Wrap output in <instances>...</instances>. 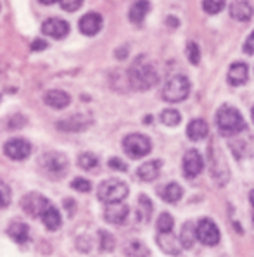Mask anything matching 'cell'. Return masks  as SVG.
Here are the masks:
<instances>
[{"instance_id": "8", "label": "cell", "mask_w": 254, "mask_h": 257, "mask_svg": "<svg viewBox=\"0 0 254 257\" xmlns=\"http://www.w3.org/2000/svg\"><path fill=\"white\" fill-rule=\"evenodd\" d=\"M49 205H50V202L45 199V197L40 195V193H35V192L28 193V195L23 197V200H21L23 211L33 217H40Z\"/></svg>"}, {"instance_id": "11", "label": "cell", "mask_w": 254, "mask_h": 257, "mask_svg": "<svg viewBox=\"0 0 254 257\" xmlns=\"http://www.w3.org/2000/svg\"><path fill=\"white\" fill-rule=\"evenodd\" d=\"M42 31H43V35H47V37H52L55 40H61V38L67 37V33H69V25H67L64 19L50 18L42 25Z\"/></svg>"}, {"instance_id": "9", "label": "cell", "mask_w": 254, "mask_h": 257, "mask_svg": "<svg viewBox=\"0 0 254 257\" xmlns=\"http://www.w3.org/2000/svg\"><path fill=\"white\" fill-rule=\"evenodd\" d=\"M4 152L9 159L13 161H25L31 154V145L25 138H13V140L6 142L4 145Z\"/></svg>"}, {"instance_id": "41", "label": "cell", "mask_w": 254, "mask_h": 257, "mask_svg": "<svg viewBox=\"0 0 254 257\" xmlns=\"http://www.w3.org/2000/svg\"><path fill=\"white\" fill-rule=\"evenodd\" d=\"M166 21H168V26H175V28H177L178 26V19L177 18H172V16H170V18L168 19H166Z\"/></svg>"}, {"instance_id": "20", "label": "cell", "mask_w": 254, "mask_h": 257, "mask_svg": "<svg viewBox=\"0 0 254 257\" xmlns=\"http://www.w3.org/2000/svg\"><path fill=\"white\" fill-rule=\"evenodd\" d=\"M209 133V128L208 124H206V121L202 119H192L189 122L187 126V137L190 140L197 142V140H202V138H206Z\"/></svg>"}, {"instance_id": "13", "label": "cell", "mask_w": 254, "mask_h": 257, "mask_svg": "<svg viewBox=\"0 0 254 257\" xmlns=\"http://www.w3.org/2000/svg\"><path fill=\"white\" fill-rule=\"evenodd\" d=\"M102 30V16L97 13H89L80 19V31L85 37H94Z\"/></svg>"}, {"instance_id": "19", "label": "cell", "mask_w": 254, "mask_h": 257, "mask_svg": "<svg viewBox=\"0 0 254 257\" xmlns=\"http://www.w3.org/2000/svg\"><path fill=\"white\" fill-rule=\"evenodd\" d=\"M149 9H150V4L147 0H137L132 7H130V21L133 25H142V21L145 19V16L149 14Z\"/></svg>"}, {"instance_id": "22", "label": "cell", "mask_w": 254, "mask_h": 257, "mask_svg": "<svg viewBox=\"0 0 254 257\" xmlns=\"http://www.w3.org/2000/svg\"><path fill=\"white\" fill-rule=\"evenodd\" d=\"M7 235H9L11 238L14 240V242L26 243L28 238H30V228H28L25 223H19V221H16V223H13L9 226V230H7Z\"/></svg>"}, {"instance_id": "25", "label": "cell", "mask_w": 254, "mask_h": 257, "mask_svg": "<svg viewBox=\"0 0 254 257\" xmlns=\"http://www.w3.org/2000/svg\"><path fill=\"white\" fill-rule=\"evenodd\" d=\"M180 243L184 248H192L196 243V224L194 223H185L180 233Z\"/></svg>"}, {"instance_id": "32", "label": "cell", "mask_w": 254, "mask_h": 257, "mask_svg": "<svg viewBox=\"0 0 254 257\" xmlns=\"http://www.w3.org/2000/svg\"><path fill=\"white\" fill-rule=\"evenodd\" d=\"M99 242H101V248L104 252H111L114 248V238H113V235L111 233H107V231H99Z\"/></svg>"}, {"instance_id": "26", "label": "cell", "mask_w": 254, "mask_h": 257, "mask_svg": "<svg viewBox=\"0 0 254 257\" xmlns=\"http://www.w3.org/2000/svg\"><path fill=\"white\" fill-rule=\"evenodd\" d=\"M125 254L128 257H147L149 255V248L145 247L142 242H138V240H133V242L126 243Z\"/></svg>"}, {"instance_id": "2", "label": "cell", "mask_w": 254, "mask_h": 257, "mask_svg": "<svg viewBox=\"0 0 254 257\" xmlns=\"http://www.w3.org/2000/svg\"><path fill=\"white\" fill-rule=\"evenodd\" d=\"M216 124H218L220 133L225 137L237 135V133H240L245 130L244 117L240 116L239 110L235 107H230V105L220 107V110L216 112Z\"/></svg>"}, {"instance_id": "44", "label": "cell", "mask_w": 254, "mask_h": 257, "mask_svg": "<svg viewBox=\"0 0 254 257\" xmlns=\"http://www.w3.org/2000/svg\"><path fill=\"white\" fill-rule=\"evenodd\" d=\"M251 114H252V121H254V107H252V112Z\"/></svg>"}, {"instance_id": "39", "label": "cell", "mask_w": 254, "mask_h": 257, "mask_svg": "<svg viewBox=\"0 0 254 257\" xmlns=\"http://www.w3.org/2000/svg\"><path fill=\"white\" fill-rule=\"evenodd\" d=\"M244 52L249 54V55L254 54V31L251 33V37H249L247 40H245V43H244Z\"/></svg>"}, {"instance_id": "37", "label": "cell", "mask_w": 254, "mask_h": 257, "mask_svg": "<svg viewBox=\"0 0 254 257\" xmlns=\"http://www.w3.org/2000/svg\"><path fill=\"white\" fill-rule=\"evenodd\" d=\"M109 168L116 169V171H126V164L123 163L121 159H118V157H113V159H109Z\"/></svg>"}, {"instance_id": "24", "label": "cell", "mask_w": 254, "mask_h": 257, "mask_svg": "<svg viewBox=\"0 0 254 257\" xmlns=\"http://www.w3.org/2000/svg\"><path fill=\"white\" fill-rule=\"evenodd\" d=\"M157 243H159V247L166 252V254H172V255L180 254V248H178V243H177V240H175V236L172 235V231L159 233Z\"/></svg>"}, {"instance_id": "15", "label": "cell", "mask_w": 254, "mask_h": 257, "mask_svg": "<svg viewBox=\"0 0 254 257\" xmlns=\"http://www.w3.org/2000/svg\"><path fill=\"white\" fill-rule=\"evenodd\" d=\"M43 102L52 109H64L69 105L71 97L62 90H49L43 97Z\"/></svg>"}, {"instance_id": "17", "label": "cell", "mask_w": 254, "mask_h": 257, "mask_svg": "<svg viewBox=\"0 0 254 257\" xmlns=\"http://www.w3.org/2000/svg\"><path fill=\"white\" fill-rule=\"evenodd\" d=\"M247 81V64L244 62H233L228 69V83L233 86L244 85Z\"/></svg>"}, {"instance_id": "10", "label": "cell", "mask_w": 254, "mask_h": 257, "mask_svg": "<svg viewBox=\"0 0 254 257\" xmlns=\"http://www.w3.org/2000/svg\"><path fill=\"white\" fill-rule=\"evenodd\" d=\"M204 163H202L201 154L196 149H190L184 156V175L187 178H196L201 175Z\"/></svg>"}, {"instance_id": "36", "label": "cell", "mask_w": 254, "mask_h": 257, "mask_svg": "<svg viewBox=\"0 0 254 257\" xmlns=\"http://www.w3.org/2000/svg\"><path fill=\"white\" fill-rule=\"evenodd\" d=\"M59 4L67 13H74V11H78L81 7L83 0H59Z\"/></svg>"}, {"instance_id": "16", "label": "cell", "mask_w": 254, "mask_h": 257, "mask_svg": "<svg viewBox=\"0 0 254 257\" xmlns=\"http://www.w3.org/2000/svg\"><path fill=\"white\" fill-rule=\"evenodd\" d=\"M90 119H87L85 116H80V114H76V116L73 117H66V119L59 121L57 122V128L61 130V132H66V133H74V132H81V130H85L87 126H89Z\"/></svg>"}, {"instance_id": "33", "label": "cell", "mask_w": 254, "mask_h": 257, "mask_svg": "<svg viewBox=\"0 0 254 257\" xmlns=\"http://www.w3.org/2000/svg\"><path fill=\"white\" fill-rule=\"evenodd\" d=\"M187 57H189V61L192 62L194 66L199 64V61H201V50H199V45H197L196 42H190L189 45H187Z\"/></svg>"}, {"instance_id": "7", "label": "cell", "mask_w": 254, "mask_h": 257, "mask_svg": "<svg viewBox=\"0 0 254 257\" xmlns=\"http://www.w3.org/2000/svg\"><path fill=\"white\" fill-rule=\"evenodd\" d=\"M196 238L204 245H216L220 242V230L209 217H204L196 226Z\"/></svg>"}, {"instance_id": "35", "label": "cell", "mask_w": 254, "mask_h": 257, "mask_svg": "<svg viewBox=\"0 0 254 257\" xmlns=\"http://www.w3.org/2000/svg\"><path fill=\"white\" fill-rule=\"evenodd\" d=\"M71 188H74L76 192H90L92 183H90L89 180H85V178H74V180L71 181Z\"/></svg>"}, {"instance_id": "1", "label": "cell", "mask_w": 254, "mask_h": 257, "mask_svg": "<svg viewBox=\"0 0 254 257\" xmlns=\"http://www.w3.org/2000/svg\"><path fill=\"white\" fill-rule=\"evenodd\" d=\"M128 80L135 90H149L157 83V73L144 57H138L128 69Z\"/></svg>"}, {"instance_id": "12", "label": "cell", "mask_w": 254, "mask_h": 257, "mask_svg": "<svg viewBox=\"0 0 254 257\" xmlns=\"http://www.w3.org/2000/svg\"><path fill=\"white\" fill-rule=\"evenodd\" d=\"M128 216V205L123 202H114V204H106L104 217L107 223L111 224H123Z\"/></svg>"}, {"instance_id": "14", "label": "cell", "mask_w": 254, "mask_h": 257, "mask_svg": "<svg viewBox=\"0 0 254 257\" xmlns=\"http://www.w3.org/2000/svg\"><path fill=\"white\" fill-rule=\"evenodd\" d=\"M252 14H254V9L247 0H237V2H233L232 6H230V16L240 23H247L249 19L252 18Z\"/></svg>"}, {"instance_id": "31", "label": "cell", "mask_w": 254, "mask_h": 257, "mask_svg": "<svg viewBox=\"0 0 254 257\" xmlns=\"http://www.w3.org/2000/svg\"><path fill=\"white\" fill-rule=\"evenodd\" d=\"M225 6V0H202V9L208 14H218Z\"/></svg>"}, {"instance_id": "4", "label": "cell", "mask_w": 254, "mask_h": 257, "mask_svg": "<svg viewBox=\"0 0 254 257\" xmlns=\"http://www.w3.org/2000/svg\"><path fill=\"white\" fill-rule=\"evenodd\" d=\"M40 168L49 178L57 180L67 171V157L61 152H47L40 157Z\"/></svg>"}, {"instance_id": "6", "label": "cell", "mask_w": 254, "mask_h": 257, "mask_svg": "<svg viewBox=\"0 0 254 257\" xmlns=\"http://www.w3.org/2000/svg\"><path fill=\"white\" fill-rule=\"evenodd\" d=\"M150 147H152L150 140L145 135H140V133H132V135L125 137V140H123V149L132 159L145 157L150 152Z\"/></svg>"}, {"instance_id": "34", "label": "cell", "mask_w": 254, "mask_h": 257, "mask_svg": "<svg viewBox=\"0 0 254 257\" xmlns=\"http://www.w3.org/2000/svg\"><path fill=\"white\" fill-rule=\"evenodd\" d=\"M11 204V188L0 180V209H6Z\"/></svg>"}, {"instance_id": "23", "label": "cell", "mask_w": 254, "mask_h": 257, "mask_svg": "<svg viewBox=\"0 0 254 257\" xmlns=\"http://www.w3.org/2000/svg\"><path fill=\"white\" fill-rule=\"evenodd\" d=\"M159 195H161V199L164 200V202L175 204V202H178V200L182 199V195H184V190H182V187L178 183H168L164 188L159 190Z\"/></svg>"}, {"instance_id": "43", "label": "cell", "mask_w": 254, "mask_h": 257, "mask_svg": "<svg viewBox=\"0 0 254 257\" xmlns=\"http://www.w3.org/2000/svg\"><path fill=\"white\" fill-rule=\"evenodd\" d=\"M249 199H251V204H252V221H254V190L251 192V195H249Z\"/></svg>"}, {"instance_id": "5", "label": "cell", "mask_w": 254, "mask_h": 257, "mask_svg": "<svg viewBox=\"0 0 254 257\" xmlns=\"http://www.w3.org/2000/svg\"><path fill=\"white\" fill-rule=\"evenodd\" d=\"M190 92V83L185 76L178 74V76H173L166 81L164 88H162V98L166 102H182L189 97Z\"/></svg>"}, {"instance_id": "21", "label": "cell", "mask_w": 254, "mask_h": 257, "mask_svg": "<svg viewBox=\"0 0 254 257\" xmlns=\"http://www.w3.org/2000/svg\"><path fill=\"white\" fill-rule=\"evenodd\" d=\"M40 219H42V223L45 224L49 230H59L61 228V214H59V211L54 207L52 204L49 205V207L43 211V214L40 216Z\"/></svg>"}, {"instance_id": "27", "label": "cell", "mask_w": 254, "mask_h": 257, "mask_svg": "<svg viewBox=\"0 0 254 257\" xmlns=\"http://www.w3.org/2000/svg\"><path fill=\"white\" fill-rule=\"evenodd\" d=\"M152 216V202L147 195H140L138 197V217L142 221H149Z\"/></svg>"}, {"instance_id": "28", "label": "cell", "mask_w": 254, "mask_h": 257, "mask_svg": "<svg viewBox=\"0 0 254 257\" xmlns=\"http://www.w3.org/2000/svg\"><path fill=\"white\" fill-rule=\"evenodd\" d=\"M180 121H182V116H180V112H178V110L166 109V110H162V112H161V122H162V124L177 126Z\"/></svg>"}, {"instance_id": "29", "label": "cell", "mask_w": 254, "mask_h": 257, "mask_svg": "<svg viewBox=\"0 0 254 257\" xmlns=\"http://www.w3.org/2000/svg\"><path fill=\"white\" fill-rule=\"evenodd\" d=\"M97 164H99V157L92 152H85L78 157V166H80L81 169H87V171H89V169H94Z\"/></svg>"}, {"instance_id": "30", "label": "cell", "mask_w": 254, "mask_h": 257, "mask_svg": "<svg viewBox=\"0 0 254 257\" xmlns=\"http://www.w3.org/2000/svg\"><path fill=\"white\" fill-rule=\"evenodd\" d=\"M173 217L168 214V212H162L157 219V231L159 233H168L173 230Z\"/></svg>"}, {"instance_id": "18", "label": "cell", "mask_w": 254, "mask_h": 257, "mask_svg": "<svg viewBox=\"0 0 254 257\" xmlns=\"http://www.w3.org/2000/svg\"><path fill=\"white\" fill-rule=\"evenodd\" d=\"M161 171V161H147L138 168L137 175L142 181H154L159 176Z\"/></svg>"}, {"instance_id": "38", "label": "cell", "mask_w": 254, "mask_h": 257, "mask_svg": "<svg viewBox=\"0 0 254 257\" xmlns=\"http://www.w3.org/2000/svg\"><path fill=\"white\" fill-rule=\"evenodd\" d=\"M47 42L45 40H42V38H37V40H33V43H31V50L33 52H40V50L43 49H47Z\"/></svg>"}, {"instance_id": "3", "label": "cell", "mask_w": 254, "mask_h": 257, "mask_svg": "<svg viewBox=\"0 0 254 257\" xmlns=\"http://www.w3.org/2000/svg\"><path fill=\"white\" fill-rule=\"evenodd\" d=\"M97 197L101 202L104 204H114V202H123L128 197V185L116 178L106 180L99 185Z\"/></svg>"}, {"instance_id": "40", "label": "cell", "mask_w": 254, "mask_h": 257, "mask_svg": "<svg viewBox=\"0 0 254 257\" xmlns=\"http://www.w3.org/2000/svg\"><path fill=\"white\" fill-rule=\"evenodd\" d=\"M126 55H128V52H126V49H118V52H116V57H118V59H125Z\"/></svg>"}, {"instance_id": "42", "label": "cell", "mask_w": 254, "mask_h": 257, "mask_svg": "<svg viewBox=\"0 0 254 257\" xmlns=\"http://www.w3.org/2000/svg\"><path fill=\"white\" fill-rule=\"evenodd\" d=\"M38 2L45 4V6H52V4H55V2H57V0H38Z\"/></svg>"}]
</instances>
